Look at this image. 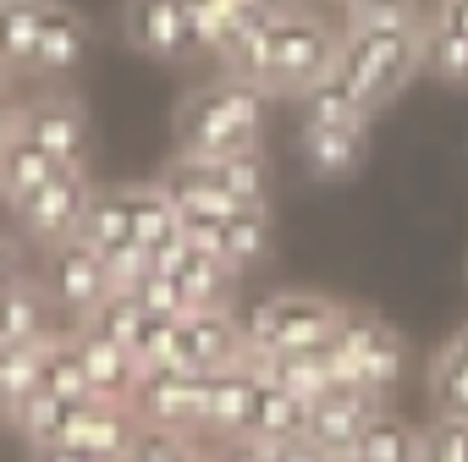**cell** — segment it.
<instances>
[{"label":"cell","mask_w":468,"mask_h":462,"mask_svg":"<svg viewBox=\"0 0 468 462\" xmlns=\"http://www.w3.org/2000/svg\"><path fill=\"white\" fill-rule=\"evenodd\" d=\"M424 34H430V17H419V23H347L342 56L331 72L375 116L380 105H391L413 83V72H424Z\"/></svg>","instance_id":"obj_1"},{"label":"cell","mask_w":468,"mask_h":462,"mask_svg":"<svg viewBox=\"0 0 468 462\" xmlns=\"http://www.w3.org/2000/svg\"><path fill=\"white\" fill-rule=\"evenodd\" d=\"M265 100H271V94H265L260 83L231 78V72H220L215 83L193 89V94L176 105V154L215 160V154L260 149Z\"/></svg>","instance_id":"obj_2"},{"label":"cell","mask_w":468,"mask_h":462,"mask_svg":"<svg viewBox=\"0 0 468 462\" xmlns=\"http://www.w3.org/2000/svg\"><path fill=\"white\" fill-rule=\"evenodd\" d=\"M342 56V34L320 17V12H282L271 23L265 39V61H260V89L265 94H309Z\"/></svg>","instance_id":"obj_3"},{"label":"cell","mask_w":468,"mask_h":462,"mask_svg":"<svg viewBox=\"0 0 468 462\" xmlns=\"http://www.w3.org/2000/svg\"><path fill=\"white\" fill-rule=\"evenodd\" d=\"M342 303L320 298V292H276L265 303H254L249 325V352H298V347H320L336 336L342 325Z\"/></svg>","instance_id":"obj_4"},{"label":"cell","mask_w":468,"mask_h":462,"mask_svg":"<svg viewBox=\"0 0 468 462\" xmlns=\"http://www.w3.org/2000/svg\"><path fill=\"white\" fill-rule=\"evenodd\" d=\"M331 347H336V363H342L347 385H364L375 396L397 391V380H402V336L380 314L347 309L342 325H336V336H331Z\"/></svg>","instance_id":"obj_5"},{"label":"cell","mask_w":468,"mask_h":462,"mask_svg":"<svg viewBox=\"0 0 468 462\" xmlns=\"http://www.w3.org/2000/svg\"><path fill=\"white\" fill-rule=\"evenodd\" d=\"M204 402H209V374L187 369V363H149L138 374L133 407L144 424L176 429V435H204Z\"/></svg>","instance_id":"obj_6"},{"label":"cell","mask_w":468,"mask_h":462,"mask_svg":"<svg viewBox=\"0 0 468 462\" xmlns=\"http://www.w3.org/2000/svg\"><path fill=\"white\" fill-rule=\"evenodd\" d=\"M94 198H100V193H94V182L83 176V165H67L50 187H39L34 198H23V204H12V209H17V220H23V237H28V243L61 248V243L83 237V220H89Z\"/></svg>","instance_id":"obj_7"},{"label":"cell","mask_w":468,"mask_h":462,"mask_svg":"<svg viewBox=\"0 0 468 462\" xmlns=\"http://www.w3.org/2000/svg\"><path fill=\"white\" fill-rule=\"evenodd\" d=\"M122 28H127V45L154 61H204V39L193 28L187 0H127Z\"/></svg>","instance_id":"obj_8"},{"label":"cell","mask_w":468,"mask_h":462,"mask_svg":"<svg viewBox=\"0 0 468 462\" xmlns=\"http://www.w3.org/2000/svg\"><path fill=\"white\" fill-rule=\"evenodd\" d=\"M243 358H249V325L231 309H193V314H182L171 363L215 374V369H231V363H243Z\"/></svg>","instance_id":"obj_9"},{"label":"cell","mask_w":468,"mask_h":462,"mask_svg":"<svg viewBox=\"0 0 468 462\" xmlns=\"http://www.w3.org/2000/svg\"><path fill=\"white\" fill-rule=\"evenodd\" d=\"M50 292H56V309L72 314V325H83L116 287H111V270H105V254L83 237L50 248Z\"/></svg>","instance_id":"obj_10"},{"label":"cell","mask_w":468,"mask_h":462,"mask_svg":"<svg viewBox=\"0 0 468 462\" xmlns=\"http://www.w3.org/2000/svg\"><path fill=\"white\" fill-rule=\"evenodd\" d=\"M386 407V396L364 391V385H331L309 402V435L331 451V457H353L358 435L369 429V418Z\"/></svg>","instance_id":"obj_11"},{"label":"cell","mask_w":468,"mask_h":462,"mask_svg":"<svg viewBox=\"0 0 468 462\" xmlns=\"http://www.w3.org/2000/svg\"><path fill=\"white\" fill-rule=\"evenodd\" d=\"M17 127H23L28 138H39V143H45L56 160H67V165H83V160H89V110H83L78 94H67V89H56V94L23 105Z\"/></svg>","instance_id":"obj_12"},{"label":"cell","mask_w":468,"mask_h":462,"mask_svg":"<svg viewBox=\"0 0 468 462\" xmlns=\"http://www.w3.org/2000/svg\"><path fill=\"white\" fill-rule=\"evenodd\" d=\"M369 154V116L347 121H303V165L320 182H347Z\"/></svg>","instance_id":"obj_13"},{"label":"cell","mask_w":468,"mask_h":462,"mask_svg":"<svg viewBox=\"0 0 468 462\" xmlns=\"http://www.w3.org/2000/svg\"><path fill=\"white\" fill-rule=\"evenodd\" d=\"M83 56H89V23H83V12H72L67 0H50L39 45H34V61H28V78H50V83L72 78Z\"/></svg>","instance_id":"obj_14"},{"label":"cell","mask_w":468,"mask_h":462,"mask_svg":"<svg viewBox=\"0 0 468 462\" xmlns=\"http://www.w3.org/2000/svg\"><path fill=\"white\" fill-rule=\"evenodd\" d=\"M72 341H78V352H83V369H89L94 396L133 402L138 374H144V363L133 358V347L116 341V336H100V331H89V325H72Z\"/></svg>","instance_id":"obj_15"},{"label":"cell","mask_w":468,"mask_h":462,"mask_svg":"<svg viewBox=\"0 0 468 462\" xmlns=\"http://www.w3.org/2000/svg\"><path fill=\"white\" fill-rule=\"evenodd\" d=\"M61 171H67V160H56V154H50L39 138H28L23 127H12L6 138H0V198H6V204L34 198V193L50 187Z\"/></svg>","instance_id":"obj_16"},{"label":"cell","mask_w":468,"mask_h":462,"mask_svg":"<svg viewBox=\"0 0 468 462\" xmlns=\"http://www.w3.org/2000/svg\"><path fill=\"white\" fill-rule=\"evenodd\" d=\"M254 391H260V374L254 363H231V369H215L209 374V402H204V435L220 440V435H243L249 429V413H254Z\"/></svg>","instance_id":"obj_17"},{"label":"cell","mask_w":468,"mask_h":462,"mask_svg":"<svg viewBox=\"0 0 468 462\" xmlns=\"http://www.w3.org/2000/svg\"><path fill=\"white\" fill-rule=\"evenodd\" d=\"M50 309H56V292H45L39 281H12L6 292H0V341H17V347H39V341H50V336H61L56 331V320H50Z\"/></svg>","instance_id":"obj_18"},{"label":"cell","mask_w":468,"mask_h":462,"mask_svg":"<svg viewBox=\"0 0 468 462\" xmlns=\"http://www.w3.org/2000/svg\"><path fill=\"white\" fill-rule=\"evenodd\" d=\"M231 270H254L271 254V204H249V209H231L209 237H204Z\"/></svg>","instance_id":"obj_19"},{"label":"cell","mask_w":468,"mask_h":462,"mask_svg":"<svg viewBox=\"0 0 468 462\" xmlns=\"http://www.w3.org/2000/svg\"><path fill=\"white\" fill-rule=\"evenodd\" d=\"M303 429H309V396H298V391H287V385H276V380L260 374L254 413H249V429L243 435L260 440V446H271V440H287V435H303Z\"/></svg>","instance_id":"obj_20"},{"label":"cell","mask_w":468,"mask_h":462,"mask_svg":"<svg viewBox=\"0 0 468 462\" xmlns=\"http://www.w3.org/2000/svg\"><path fill=\"white\" fill-rule=\"evenodd\" d=\"M231 204H271V165L260 149H243V154H215V160H198L187 154Z\"/></svg>","instance_id":"obj_21"},{"label":"cell","mask_w":468,"mask_h":462,"mask_svg":"<svg viewBox=\"0 0 468 462\" xmlns=\"http://www.w3.org/2000/svg\"><path fill=\"white\" fill-rule=\"evenodd\" d=\"M171 270L187 281V292H193L198 309H226L231 303V287H238V276H243V270H231L209 243H193V237H187V248H182V259Z\"/></svg>","instance_id":"obj_22"},{"label":"cell","mask_w":468,"mask_h":462,"mask_svg":"<svg viewBox=\"0 0 468 462\" xmlns=\"http://www.w3.org/2000/svg\"><path fill=\"white\" fill-rule=\"evenodd\" d=\"M430 402L441 418H468V325L430 358Z\"/></svg>","instance_id":"obj_23"},{"label":"cell","mask_w":468,"mask_h":462,"mask_svg":"<svg viewBox=\"0 0 468 462\" xmlns=\"http://www.w3.org/2000/svg\"><path fill=\"white\" fill-rule=\"evenodd\" d=\"M45 12H50V0H12V6H0V72H28Z\"/></svg>","instance_id":"obj_24"},{"label":"cell","mask_w":468,"mask_h":462,"mask_svg":"<svg viewBox=\"0 0 468 462\" xmlns=\"http://www.w3.org/2000/svg\"><path fill=\"white\" fill-rule=\"evenodd\" d=\"M353 457H364V462H424V429L380 407L369 418V429L358 435V451Z\"/></svg>","instance_id":"obj_25"},{"label":"cell","mask_w":468,"mask_h":462,"mask_svg":"<svg viewBox=\"0 0 468 462\" xmlns=\"http://www.w3.org/2000/svg\"><path fill=\"white\" fill-rule=\"evenodd\" d=\"M127 193V215H133V237L154 254V248H165L171 237H182V215H176V204L165 198V187L154 182V187H122Z\"/></svg>","instance_id":"obj_26"},{"label":"cell","mask_w":468,"mask_h":462,"mask_svg":"<svg viewBox=\"0 0 468 462\" xmlns=\"http://www.w3.org/2000/svg\"><path fill=\"white\" fill-rule=\"evenodd\" d=\"M424 72L446 89H468V34L430 17V34H424Z\"/></svg>","instance_id":"obj_27"},{"label":"cell","mask_w":468,"mask_h":462,"mask_svg":"<svg viewBox=\"0 0 468 462\" xmlns=\"http://www.w3.org/2000/svg\"><path fill=\"white\" fill-rule=\"evenodd\" d=\"M83 243H94L100 254L116 248V243H133V215H127V193H100L89 220H83Z\"/></svg>","instance_id":"obj_28"},{"label":"cell","mask_w":468,"mask_h":462,"mask_svg":"<svg viewBox=\"0 0 468 462\" xmlns=\"http://www.w3.org/2000/svg\"><path fill=\"white\" fill-rule=\"evenodd\" d=\"M133 292H138V303H144V309L171 314V320H182V314H193V309H198V303H193V292H187V281H182L176 270H165V265H154Z\"/></svg>","instance_id":"obj_29"},{"label":"cell","mask_w":468,"mask_h":462,"mask_svg":"<svg viewBox=\"0 0 468 462\" xmlns=\"http://www.w3.org/2000/svg\"><path fill=\"white\" fill-rule=\"evenodd\" d=\"M176 325H182V320L144 309V314H138V325H133V336H127L133 358H138L144 369H149V363H171V352H176Z\"/></svg>","instance_id":"obj_30"},{"label":"cell","mask_w":468,"mask_h":462,"mask_svg":"<svg viewBox=\"0 0 468 462\" xmlns=\"http://www.w3.org/2000/svg\"><path fill=\"white\" fill-rule=\"evenodd\" d=\"M138 314H144L138 292H122V287H116V292H111V298H105V303H100V309L83 320V325H89V331H100V336H116V341H127V336H133V325H138Z\"/></svg>","instance_id":"obj_31"},{"label":"cell","mask_w":468,"mask_h":462,"mask_svg":"<svg viewBox=\"0 0 468 462\" xmlns=\"http://www.w3.org/2000/svg\"><path fill=\"white\" fill-rule=\"evenodd\" d=\"M424 462H468V418H441L424 429Z\"/></svg>","instance_id":"obj_32"},{"label":"cell","mask_w":468,"mask_h":462,"mask_svg":"<svg viewBox=\"0 0 468 462\" xmlns=\"http://www.w3.org/2000/svg\"><path fill=\"white\" fill-rule=\"evenodd\" d=\"M193 6V28H198V39H204V56H215V39H220V28L238 17L249 0H187Z\"/></svg>","instance_id":"obj_33"},{"label":"cell","mask_w":468,"mask_h":462,"mask_svg":"<svg viewBox=\"0 0 468 462\" xmlns=\"http://www.w3.org/2000/svg\"><path fill=\"white\" fill-rule=\"evenodd\" d=\"M204 462H271V451L249 435H220L204 446Z\"/></svg>","instance_id":"obj_34"},{"label":"cell","mask_w":468,"mask_h":462,"mask_svg":"<svg viewBox=\"0 0 468 462\" xmlns=\"http://www.w3.org/2000/svg\"><path fill=\"white\" fill-rule=\"evenodd\" d=\"M265 451H271V462H336L309 429H303V435H287V440H271Z\"/></svg>","instance_id":"obj_35"},{"label":"cell","mask_w":468,"mask_h":462,"mask_svg":"<svg viewBox=\"0 0 468 462\" xmlns=\"http://www.w3.org/2000/svg\"><path fill=\"white\" fill-rule=\"evenodd\" d=\"M28 451H34L28 462H111V457H100L78 440H45V446H28Z\"/></svg>","instance_id":"obj_36"},{"label":"cell","mask_w":468,"mask_h":462,"mask_svg":"<svg viewBox=\"0 0 468 462\" xmlns=\"http://www.w3.org/2000/svg\"><path fill=\"white\" fill-rule=\"evenodd\" d=\"M12 281H23V254H17V243L0 237V292H6Z\"/></svg>","instance_id":"obj_37"},{"label":"cell","mask_w":468,"mask_h":462,"mask_svg":"<svg viewBox=\"0 0 468 462\" xmlns=\"http://www.w3.org/2000/svg\"><path fill=\"white\" fill-rule=\"evenodd\" d=\"M17 116H23V105H17V94H12V78L0 72V132H12Z\"/></svg>","instance_id":"obj_38"},{"label":"cell","mask_w":468,"mask_h":462,"mask_svg":"<svg viewBox=\"0 0 468 462\" xmlns=\"http://www.w3.org/2000/svg\"><path fill=\"white\" fill-rule=\"evenodd\" d=\"M435 17H441V23H452V28H463V34H468V0H441V6H435Z\"/></svg>","instance_id":"obj_39"},{"label":"cell","mask_w":468,"mask_h":462,"mask_svg":"<svg viewBox=\"0 0 468 462\" xmlns=\"http://www.w3.org/2000/svg\"><path fill=\"white\" fill-rule=\"evenodd\" d=\"M292 12H320V6H342V0H287Z\"/></svg>","instance_id":"obj_40"},{"label":"cell","mask_w":468,"mask_h":462,"mask_svg":"<svg viewBox=\"0 0 468 462\" xmlns=\"http://www.w3.org/2000/svg\"><path fill=\"white\" fill-rule=\"evenodd\" d=\"M0 424H17V402L6 391H0Z\"/></svg>","instance_id":"obj_41"},{"label":"cell","mask_w":468,"mask_h":462,"mask_svg":"<svg viewBox=\"0 0 468 462\" xmlns=\"http://www.w3.org/2000/svg\"><path fill=\"white\" fill-rule=\"evenodd\" d=\"M364 6H397V0H342V12H364Z\"/></svg>","instance_id":"obj_42"},{"label":"cell","mask_w":468,"mask_h":462,"mask_svg":"<svg viewBox=\"0 0 468 462\" xmlns=\"http://www.w3.org/2000/svg\"><path fill=\"white\" fill-rule=\"evenodd\" d=\"M182 462H204V446H193V451H187V457H182Z\"/></svg>","instance_id":"obj_43"},{"label":"cell","mask_w":468,"mask_h":462,"mask_svg":"<svg viewBox=\"0 0 468 462\" xmlns=\"http://www.w3.org/2000/svg\"><path fill=\"white\" fill-rule=\"evenodd\" d=\"M336 462H364V457H336Z\"/></svg>","instance_id":"obj_44"},{"label":"cell","mask_w":468,"mask_h":462,"mask_svg":"<svg viewBox=\"0 0 468 462\" xmlns=\"http://www.w3.org/2000/svg\"><path fill=\"white\" fill-rule=\"evenodd\" d=\"M0 6H12V0H0Z\"/></svg>","instance_id":"obj_45"},{"label":"cell","mask_w":468,"mask_h":462,"mask_svg":"<svg viewBox=\"0 0 468 462\" xmlns=\"http://www.w3.org/2000/svg\"><path fill=\"white\" fill-rule=\"evenodd\" d=\"M122 462H133V457H122Z\"/></svg>","instance_id":"obj_46"}]
</instances>
